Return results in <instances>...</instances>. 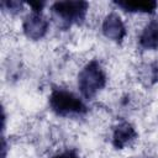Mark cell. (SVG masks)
I'll list each match as a JSON object with an SVG mask.
<instances>
[{"label":"cell","mask_w":158,"mask_h":158,"mask_svg":"<svg viewBox=\"0 0 158 158\" xmlns=\"http://www.w3.org/2000/svg\"><path fill=\"white\" fill-rule=\"evenodd\" d=\"M105 83V73L96 60H93L86 64L78 75L79 89L83 96L86 99H91L100 89L104 88Z\"/></svg>","instance_id":"cell-1"},{"label":"cell","mask_w":158,"mask_h":158,"mask_svg":"<svg viewBox=\"0 0 158 158\" xmlns=\"http://www.w3.org/2000/svg\"><path fill=\"white\" fill-rule=\"evenodd\" d=\"M49 105L52 110L60 116L86 112V106L79 98H77L74 94L69 91L60 89L53 90L49 98Z\"/></svg>","instance_id":"cell-2"},{"label":"cell","mask_w":158,"mask_h":158,"mask_svg":"<svg viewBox=\"0 0 158 158\" xmlns=\"http://www.w3.org/2000/svg\"><path fill=\"white\" fill-rule=\"evenodd\" d=\"M89 4L86 1H57L52 5L53 12L67 23L80 22L86 14Z\"/></svg>","instance_id":"cell-3"},{"label":"cell","mask_w":158,"mask_h":158,"mask_svg":"<svg viewBox=\"0 0 158 158\" xmlns=\"http://www.w3.org/2000/svg\"><path fill=\"white\" fill-rule=\"evenodd\" d=\"M47 28L48 21L41 15V12H32L23 21V32L31 40H40L43 37Z\"/></svg>","instance_id":"cell-4"},{"label":"cell","mask_w":158,"mask_h":158,"mask_svg":"<svg viewBox=\"0 0 158 158\" xmlns=\"http://www.w3.org/2000/svg\"><path fill=\"white\" fill-rule=\"evenodd\" d=\"M102 32L107 38L115 42H121L126 35V28L118 15L110 14L102 22Z\"/></svg>","instance_id":"cell-5"},{"label":"cell","mask_w":158,"mask_h":158,"mask_svg":"<svg viewBox=\"0 0 158 158\" xmlns=\"http://www.w3.org/2000/svg\"><path fill=\"white\" fill-rule=\"evenodd\" d=\"M135 138H136V131L132 127V125H130L128 122H122L114 131L112 143L116 148L121 149Z\"/></svg>","instance_id":"cell-6"},{"label":"cell","mask_w":158,"mask_h":158,"mask_svg":"<svg viewBox=\"0 0 158 158\" xmlns=\"http://www.w3.org/2000/svg\"><path fill=\"white\" fill-rule=\"evenodd\" d=\"M139 44L146 49L158 47V21H151L139 36Z\"/></svg>","instance_id":"cell-7"},{"label":"cell","mask_w":158,"mask_h":158,"mask_svg":"<svg viewBox=\"0 0 158 158\" xmlns=\"http://www.w3.org/2000/svg\"><path fill=\"white\" fill-rule=\"evenodd\" d=\"M118 7L130 12H153L157 7V2L152 0H142V1H116Z\"/></svg>","instance_id":"cell-8"},{"label":"cell","mask_w":158,"mask_h":158,"mask_svg":"<svg viewBox=\"0 0 158 158\" xmlns=\"http://www.w3.org/2000/svg\"><path fill=\"white\" fill-rule=\"evenodd\" d=\"M1 6L5 7L6 10H9V11H11V12H17V11H21L22 2H19V1H2Z\"/></svg>","instance_id":"cell-9"},{"label":"cell","mask_w":158,"mask_h":158,"mask_svg":"<svg viewBox=\"0 0 158 158\" xmlns=\"http://www.w3.org/2000/svg\"><path fill=\"white\" fill-rule=\"evenodd\" d=\"M52 158H79V157L74 151H65V152H63L60 154H57Z\"/></svg>","instance_id":"cell-10"}]
</instances>
